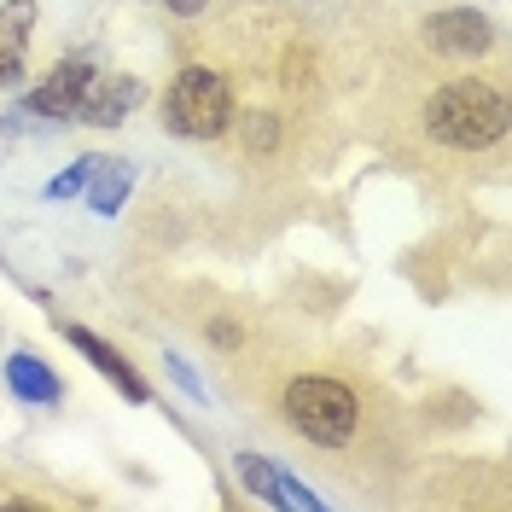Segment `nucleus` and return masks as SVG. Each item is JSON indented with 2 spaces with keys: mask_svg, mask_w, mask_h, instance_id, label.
Instances as JSON below:
<instances>
[{
  "mask_svg": "<svg viewBox=\"0 0 512 512\" xmlns=\"http://www.w3.org/2000/svg\"><path fill=\"white\" fill-rule=\"evenodd\" d=\"M30 30H35V0H6L0 6V88H12L24 76Z\"/></svg>",
  "mask_w": 512,
  "mask_h": 512,
  "instance_id": "9",
  "label": "nucleus"
},
{
  "mask_svg": "<svg viewBox=\"0 0 512 512\" xmlns=\"http://www.w3.org/2000/svg\"><path fill=\"white\" fill-rule=\"evenodd\" d=\"M94 163H99V158H82V163H70V169H64L59 181H47V198H76V192L88 187V175H94Z\"/></svg>",
  "mask_w": 512,
  "mask_h": 512,
  "instance_id": "12",
  "label": "nucleus"
},
{
  "mask_svg": "<svg viewBox=\"0 0 512 512\" xmlns=\"http://www.w3.org/2000/svg\"><path fill=\"white\" fill-rule=\"evenodd\" d=\"M140 99H146V82H140V76H123V70H105V64H99L94 82H88V94H82L76 123L117 128L123 117H134V111H140Z\"/></svg>",
  "mask_w": 512,
  "mask_h": 512,
  "instance_id": "6",
  "label": "nucleus"
},
{
  "mask_svg": "<svg viewBox=\"0 0 512 512\" xmlns=\"http://www.w3.org/2000/svg\"><path fill=\"white\" fill-rule=\"evenodd\" d=\"M88 181H94V187H88V204H94L99 216H117L128 187H134V169H128V163H94Z\"/></svg>",
  "mask_w": 512,
  "mask_h": 512,
  "instance_id": "11",
  "label": "nucleus"
},
{
  "mask_svg": "<svg viewBox=\"0 0 512 512\" xmlns=\"http://www.w3.org/2000/svg\"><path fill=\"white\" fill-rule=\"evenodd\" d=\"M6 390L12 396H24V402H35V408H59V373L53 367H41L35 355H6Z\"/></svg>",
  "mask_w": 512,
  "mask_h": 512,
  "instance_id": "10",
  "label": "nucleus"
},
{
  "mask_svg": "<svg viewBox=\"0 0 512 512\" xmlns=\"http://www.w3.org/2000/svg\"><path fill=\"white\" fill-rule=\"evenodd\" d=\"M233 111H239L233 76L216 64H181L169 94H163V123L181 140H227Z\"/></svg>",
  "mask_w": 512,
  "mask_h": 512,
  "instance_id": "3",
  "label": "nucleus"
},
{
  "mask_svg": "<svg viewBox=\"0 0 512 512\" xmlns=\"http://www.w3.org/2000/svg\"><path fill=\"white\" fill-rule=\"evenodd\" d=\"M94 70H99L94 53H70V59H59L30 88L24 111H30V117H41V123H76V111H82V94H88Z\"/></svg>",
  "mask_w": 512,
  "mask_h": 512,
  "instance_id": "5",
  "label": "nucleus"
},
{
  "mask_svg": "<svg viewBox=\"0 0 512 512\" xmlns=\"http://www.w3.org/2000/svg\"><path fill=\"white\" fill-rule=\"evenodd\" d=\"M274 431L303 443L309 454H350L367 443V390L344 367H291L268 384Z\"/></svg>",
  "mask_w": 512,
  "mask_h": 512,
  "instance_id": "2",
  "label": "nucleus"
},
{
  "mask_svg": "<svg viewBox=\"0 0 512 512\" xmlns=\"http://www.w3.org/2000/svg\"><path fill=\"white\" fill-rule=\"evenodd\" d=\"M233 472H239V483L251 489V495H262L268 507H297V512H320V495L315 489H303L297 478H286L274 460H262V454H239L233 460Z\"/></svg>",
  "mask_w": 512,
  "mask_h": 512,
  "instance_id": "7",
  "label": "nucleus"
},
{
  "mask_svg": "<svg viewBox=\"0 0 512 512\" xmlns=\"http://www.w3.org/2000/svg\"><path fill=\"white\" fill-rule=\"evenodd\" d=\"M64 338H70V344H76V350L88 355V361H94L99 373H105V379L117 384V390H123L128 402H146V396H152V384L140 379V373H134V367H128L123 355L111 350V344H105V338H94V332H88V326H76V320H64Z\"/></svg>",
  "mask_w": 512,
  "mask_h": 512,
  "instance_id": "8",
  "label": "nucleus"
},
{
  "mask_svg": "<svg viewBox=\"0 0 512 512\" xmlns=\"http://www.w3.org/2000/svg\"><path fill=\"white\" fill-rule=\"evenodd\" d=\"M419 41L443 64H483L495 53L501 30H495V18L483 6H437V12L419 18Z\"/></svg>",
  "mask_w": 512,
  "mask_h": 512,
  "instance_id": "4",
  "label": "nucleus"
},
{
  "mask_svg": "<svg viewBox=\"0 0 512 512\" xmlns=\"http://www.w3.org/2000/svg\"><path fill=\"white\" fill-rule=\"evenodd\" d=\"M210 344H216V350H239V344H245V326H233V320H210Z\"/></svg>",
  "mask_w": 512,
  "mask_h": 512,
  "instance_id": "13",
  "label": "nucleus"
},
{
  "mask_svg": "<svg viewBox=\"0 0 512 512\" xmlns=\"http://www.w3.org/2000/svg\"><path fill=\"white\" fill-rule=\"evenodd\" d=\"M507 70L466 64L443 82H431L414 111V140L431 158H495L507 146Z\"/></svg>",
  "mask_w": 512,
  "mask_h": 512,
  "instance_id": "1",
  "label": "nucleus"
},
{
  "mask_svg": "<svg viewBox=\"0 0 512 512\" xmlns=\"http://www.w3.org/2000/svg\"><path fill=\"white\" fill-rule=\"evenodd\" d=\"M163 12H169V18H204V6H210V0H158Z\"/></svg>",
  "mask_w": 512,
  "mask_h": 512,
  "instance_id": "14",
  "label": "nucleus"
}]
</instances>
